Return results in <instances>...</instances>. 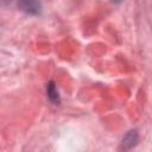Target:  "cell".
Segmentation results:
<instances>
[{
  "mask_svg": "<svg viewBox=\"0 0 152 152\" xmlns=\"http://www.w3.org/2000/svg\"><path fill=\"white\" fill-rule=\"evenodd\" d=\"M19 7V10L24 11L27 14H38L42 10L40 0H12Z\"/></svg>",
  "mask_w": 152,
  "mask_h": 152,
  "instance_id": "1",
  "label": "cell"
},
{
  "mask_svg": "<svg viewBox=\"0 0 152 152\" xmlns=\"http://www.w3.org/2000/svg\"><path fill=\"white\" fill-rule=\"evenodd\" d=\"M138 139H139L138 132L135 129H132V131L127 132L126 135L124 137V139L121 141V147L125 148V150H128V148L133 147L138 142Z\"/></svg>",
  "mask_w": 152,
  "mask_h": 152,
  "instance_id": "2",
  "label": "cell"
},
{
  "mask_svg": "<svg viewBox=\"0 0 152 152\" xmlns=\"http://www.w3.org/2000/svg\"><path fill=\"white\" fill-rule=\"evenodd\" d=\"M46 94H48V97L49 100L52 102V103H56L58 104L61 102V99H59V94H58V90L56 88V84L53 81H50L46 86Z\"/></svg>",
  "mask_w": 152,
  "mask_h": 152,
  "instance_id": "3",
  "label": "cell"
},
{
  "mask_svg": "<svg viewBox=\"0 0 152 152\" xmlns=\"http://www.w3.org/2000/svg\"><path fill=\"white\" fill-rule=\"evenodd\" d=\"M113 1H119V0H113Z\"/></svg>",
  "mask_w": 152,
  "mask_h": 152,
  "instance_id": "4",
  "label": "cell"
}]
</instances>
